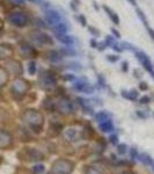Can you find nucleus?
Returning a JSON list of instances; mask_svg holds the SVG:
<instances>
[{
	"instance_id": "1",
	"label": "nucleus",
	"mask_w": 154,
	"mask_h": 174,
	"mask_svg": "<svg viewBox=\"0 0 154 174\" xmlns=\"http://www.w3.org/2000/svg\"><path fill=\"white\" fill-rule=\"evenodd\" d=\"M22 117H23V121L29 126V128L33 131H35L36 134L42 131L44 126L43 114H41L39 111L34 110V109H28V110L24 111Z\"/></svg>"
},
{
	"instance_id": "2",
	"label": "nucleus",
	"mask_w": 154,
	"mask_h": 174,
	"mask_svg": "<svg viewBox=\"0 0 154 174\" xmlns=\"http://www.w3.org/2000/svg\"><path fill=\"white\" fill-rule=\"evenodd\" d=\"M38 84L39 87L45 91H51L57 86V78L55 73L50 70H44L38 76Z\"/></svg>"
},
{
	"instance_id": "3",
	"label": "nucleus",
	"mask_w": 154,
	"mask_h": 174,
	"mask_svg": "<svg viewBox=\"0 0 154 174\" xmlns=\"http://www.w3.org/2000/svg\"><path fill=\"white\" fill-rule=\"evenodd\" d=\"M74 169V164L67 159H57L51 166L52 174H71Z\"/></svg>"
},
{
	"instance_id": "4",
	"label": "nucleus",
	"mask_w": 154,
	"mask_h": 174,
	"mask_svg": "<svg viewBox=\"0 0 154 174\" xmlns=\"http://www.w3.org/2000/svg\"><path fill=\"white\" fill-rule=\"evenodd\" d=\"M29 88H30V85H29V82L27 80H24L22 78H18L13 82L10 92H12V94H13V97L15 99L20 100V99H22L26 95V93L29 91Z\"/></svg>"
},
{
	"instance_id": "5",
	"label": "nucleus",
	"mask_w": 154,
	"mask_h": 174,
	"mask_svg": "<svg viewBox=\"0 0 154 174\" xmlns=\"http://www.w3.org/2000/svg\"><path fill=\"white\" fill-rule=\"evenodd\" d=\"M57 109L63 115H71L75 111V106H74V102L70 97H63L57 102Z\"/></svg>"
},
{
	"instance_id": "6",
	"label": "nucleus",
	"mask_w": 154,
	"mask_h": 174,
	"mask_svg": "<svg viewBox=\"0 0 154 174\" xmlns=\"http://www.w3.org/2000/svg\"><path fill=\"white\" fill-rule=\"evenodd\" d=\"M31 41L37 47H43V45H53V39L51 36L45 34L43 31H34L31 34Z\"/></svg>"
},
{
	"instance_id": "7",
	"label": "nucleus",
	"mask_w": 154,
	"mask_h": 174,
	"mask_svg": "<svg viewBox=\"0 0 154 174\" xmlns=\"http://www.w3.org/2000/svg\"><path fill=\"white\" fill-rule=\"evenodd\" d=\"M136 58L139 60V63L143 65V68L151 74V77L154 79V70H153V64L151 62V59L148 58V56L144 52V51H140V50H136L135 51Z\"/></svg>"
},
{
	"instance_id": "8",
	"label": "nucleus",
	"mask_w": 154,
	"mask_h": 174,
	"mask_svg": "<svg viewBox=\"0 0 154 174\" xmlns=\"http://www.w3.org/2000/svg\"><path fill=\"white\" fill-rule=\"evenodd\" d=\"M8 21L15 27H24L29 23V18L22 12H14L8 15Z\"/></svg>"
},
{
	"instance_id": "9",
	"label": "nucleus",
	"mask_w": 154,
	"mask_h": 174,
	"mask_svg": "<svg viewBox=\"0 0 154 174\" xmlns=\"http://www.w3.org/2000/svg\"><path fill=\"white\" fill-rule=\"evenodd\" d=\"M73 88L78 92L85 93V94H93L94 93V87L91 86L85 78H80V79H78L73 82Z\"/></svg>"
},
{
	"instance_id": "10",
	"label": "nucleus",
	"mask_w": 154,
	"mask_h": 174,
	"mask_svg": "<svg viewBox=\"0 0 154 174\" xmlns=\"http://www.w3.org/2000/svg\"><path fill=\"white\" fill-rule=\"evenodd\" d=\"M62 15L58 13L56 10H52V8H48L45 10V16H44V20L45 22L50 26H55V24L62 22Z\"/></svg>"
},
{
	"instance_id": "11",
	"label": "nucleus",
	"mask_w": 154,
	"mask_h": 174,
	"mask_svg": "<svg viewBox=\"0 0 154 174\" xmlns=\"http://www.w3.org/2000/svg\"><path fill=\"white\" fill-rule=\"evenodd\" d=\"M19 53L21 55V57L28 59V58H33L36 56V50L31 44L22 42L19 44Z\"/></svg>"
},
{
	"instance_id": "12",
	"label": "nucleus",
	"mask_w": 154,
	"mask_h": 174,
	"mask_svg": "<svg viewBox=\"0 0 154 174\" xmlns=\"http://www.w3.org/2000/svg\"><path fill=\"white\" fill-rule=\"evenodd\" d=\"M13 145V136L8 131L0 129V149H10Z\"/></svg>"
},
{
	"instance_id": "13",
	"label": "nucleus",
	"mask_w": 154,
	"mask_h": 174,
	"mask_svg": "<svg viewBox=\"0 0 154 174\" xmlns=\"http://www.w3.org/2000/svg\"><path fill=\"white\" fill-rule=\"evenodd\" d=\"M64 136L68 142H78L81 138V134L80 131L75 129V128H67L66 130L64 131Z\"/></svg>"
},
{
	"instance_id": "14",
	"label": "nucleus",
	"mask_w": 154,
	"mask_h": 174,
	"mask_svg": "<svg viewBox=\"0 0 154 174\" xmlns=\"http://www.w3.org/2000/svg\"><path fill=\"white\" fill-rule=\"evenodd\" d=\"M7 68H8L10 73L14 74V76H21V74H22V71H23L21 64H20L18 60H10V62L7 63Z\"/></svg>"
},
{
	"instance_id": "15",
	"label": "nucleus",
	"mask_w": 154,
	"mask_h": 174,
	"mask_svg": "<svg viewBox=\"0 0 154 174\" xmlns=\"http://www.w3.org/2000/svg\"><path fill=\"white\" fill-rule=\"evenodd\" d=\"M63 53L60 52V50H50L48 53H47V58H48L50 62L52 63H57V62H60L63 59Z\"/></svg>"
},
{
	"instance_id": "16",
	"label": "nucleus",
	"mask_w": 154,
	"mask_h": 174,
	"mask_svg": "<svg viewBox=\"0 0 154 174\" xmlns=\"http://www.w3.org/2000/svg\"><path fill=\"white\" fill-rule=\"evenodd\" d=\"M27 155L33 161H41V160L44 159L43 153L39 152L38 150H36V149H29V150H27Z\"/></svg>"
},
{
	"instance_id": "17",
	"label": "nucleus",
	"mask_w": 154,
	"mask_h": 174,
	"mask_svg": "<svg viewBox=\"0 0 154 174\" xmlns=\"http://www.w3.org/2000/svg\"><path fill=\"white\" fill-rule=\"evenodd\" d=\"M13 56V49L10 45L1 44L0 45V59H7Z\"/></svg>"
},
{
	"instance_id": "18",
	"label": "nucleus",
	"mask_w": 154,
	"mask_h": 174,
	"mask_svg": "<svg viewBox=\"0 0 154 174\" xmlns=\"http://www.w3.org/2000/svg\"><path fill=\"white\" fill-rule=\"evenodd\" d=\"M99 128H100V130H101L102 132H111V131H114V129H115L111 118H108L106 121L99 123Z\"/></svg>"
},
{
	"instance_id": "19",
	"label": "nucleus",
	"mask_w": 154,
	"mask_h": 174,
	"mask_svg": "<svg viewBox=\"0 0 154 174\" xmlns=\"http://www.w3.org/2000/svg\"><path fill=\"white\" fill-rule=\"evenodd\" d=\"M56 39L57 41H59L60 43L65 44V45H67V47H73L74 45V39H73L72 36H70V35H56Z\"/></svg>"
},
{
	"instance_id": "20",
	"label": "nucleus",
	"mask_w": 154,
	"mask_h": 174,
	"mask_svg": "<svg viewBox=\"0 0 154 174\" xmlns=\"http://www.w3.org/2000/svg\"><path fill=\"white\" fill-rule=\"evenodd\" d=\"M120 95L124 97V99H128L130 101H136L138 97H139V93L137 92L136 89H131V91H122L120 92Z\"/></svg>"
},
{
	"instance_id": "21",
	"label": "nucleus",
	"mask_w": 154,
	"mask_h": 174,
	"mask_svg": "<svg viewBox=\"0 0 154 174\" xmlns=\"http://www.w3.org/2000/svg\"><path fill=\"white\" fill-rule=\"evenodd\" d=\"M52 30L56 35H64V34H66V33H67L68 27H67V24L66 23H64V22H59V23L52 26Z\"/></svg>"
},
{
	"instance_id": "22",
	"label": "nucleus",
	"mask_w": 154,
	"mask_h": 174,
	"mask_svg": "<svg viewBox=\"0 0 154 174\" xmlns=\"http://www.w3.org/2000/svg\"><path fill=\"white\" fill-rule=\"evenodd\" d=\"M103 10H104V12H106L107 14L109 15V18L111 19V21L114 22L115 24H120V18H118V15L116 14L114 10H111L110 7H108V6H103Z\"/></svg>"
},
{
	"instance_id": "23",
	"label": "nucleus",
	"mask_w": 154,
	"mask_h": 174,
	"mask_svg": "<svg viewBox=\"0 0 154 174\" xmlns=\"http://www.w3.org/2000/svg\"><path fill=\"white\" fill-rule=\"evenodd\" d=\"M110 114L109 113H107V111H99V113H96L95 115H94V118H95V121L97 122V123H101V122L106 121V120H108V118H110Z\"/></svg>"
},
{
	"instance_id": "24",
	"label": "nucleus",
	"mask_w": 154,
	"mask_h": 174,
	"mask_svg": "<svg viewBox=\"0 0 154 174\" xmlns=\"http://www.w3.org/2000/svg\"><path fill=\"white\" fill-rule=\"evenodd\" d=\"M138 159L144 165H147V166H152V165H153V159L151 158V155H147V153H145V152H143V153H140V155H138Z\"/></svg>"
},
{
	"instance_id": "25",
	"label": "nucleus",
	"mask_w": 154,
	"mask_h": 174,
	"mask_svg": "<svg viewBox=\"0 0 154 174\" xmlns=\"http://www.w3.org/2000/svg\"><path fill=\"white\" fill-rule=\"evenodd\" d=\"M43 105H44V107L50 111L55 110V109L57 108V103L55 102V100H53L52 97H47V99L44 100Z\"/></svg>"
},
{
	"instance_id": "26",
	"label": "nucleus",
	"mask_w": 154,
	"mask_h": 174,
	"mask_svg": "<svg viewBox=\"0 0 154 174\" xmlns=\"http://www.w3.org/2000/svg\"><path fill=\"white\" fill-rule=\"evenodd\" d=\"M8 81V72L4 68H0V86H4Z\"/></svg>"
},
{
	"instance_id": "27",
	"label": "nucleus",
	"mask_w": 154,
	"mask_h": 174,
	"mask_svg": "<svg viewBox=\"0 0 154 174\" xmlns=\"http://www.w3.org/2000/svg\"><path fill=\"white\" fill-rule=\"evenodd\" d=\"M60 52L63 53V56H66V57L75 56V55H77V51L73 49V47H67V48L60 49Z\"/></svg>"
},
{
	"instance_id": "28",
	"label": "nucleus",
	"mask_w": 154,
	"mask_h": 174,
	"mask_svg": "<svg viewBox=\"0 0 154 174\" xmlns=\"http://www.w3.org/2000/svg\"><path fill=\"white\" fill-rule=\"evenodd\" d=\"M36 70H37V64L35 60H30L28 64V72L30 76H34L36 73Z\"/></svg>"
},
{
	"instance_id": "29",
	"label": "nucleus",
	"mask_w": 154,
	"mask_h": 174,
	"mask_svg": "<svg viewBox=\"0 0 154 174\" xmlns=\"http://www.w3.org/2000/svg\"><path fill=\"white\" fill-rule=\"evenodd\" d=\"M120 47L123 48V50H128V51H133L135 52L136 50H137V48H136L133 44L129 43V42H122L120 43Z\"/></svg>"
},
{
	"instance_id": "30",
	"label": "nucleus",
	"mask_w": 154,
	"mask_h": 174,
	"mask_svg": "<svg viewBox=\"0 0 154 174\" xmlns=\"http://www.w3.org/2000/svg\"><path fill=\"white\" fill-rule=\"evenodd\" d=\"M136 13H137L138 18L140 19V21H141V22H143V23H144L145 26H146V24H148V23H147V19H146V15L144 14V12H143V10L137 7V8H136Z\"/></svg>"
},
{
	"instance_id": "31",
	"label": "nucleus",
	"mask_w": 154,
	"mask_h": 174,
	"mask_svg": "<svg viewBox=\"0 0 154 174\" xmlns=\"http://www.w3.org/2000/svg\"><path fill=\"white\" fill-rule=\"evenodd\" d=\"M128 151V146L126 144H117V153L120 155H124Z\"/></svg>"
},
{
	"instance_id": "32",
	"label": "nucleus",
	"mask_w": 154,
	"mask_h": 174,
	"mask_svg": "<svg viewBox=\"0 0 154 174\" xmlns=\"http://www.w3.org/2000/svg\"><path fill=\"white\" fill-rule=\"evenodd\" d=\"M104 42H106L107 47H110V48L116 43L115 37H114L112 35H108V36H106V39H104Z\"/></svg>"
},
{
	"instance_id": "33",
	"label": "nucleus",
	"mask_w": 154,
	"mask_h": 174,
	"mask_svg": "<svg viewBox=\"0 0 154 174\" xmlns=\"http://www.w3.org/2000/svg\"><path fill=\"white\" fill-rule=\"evenodd\" d=\"M75 19H77V21L80 24H81L82 27H86V26H87V20H86V18H85V15H83V14L77 15V16H75Z\"/></svg>"
},
{
	"instance_id": "34",
	"label": "nucleus",
	"mask_w": 154,
	"mask_h": 174,
	"mask_svg": "<svg viewBox=\"0 0 154 174\" xmlns=\"http://www.w3.org/2000/svg\"><path fill=\"white\" fill-rule=\"evenodd\" d=\"M86 174H102V172L99 168H96V167L89 166V167L86 168Z\"/></svg>"
},
{
	"instance_id": "35",
	"label": "nucleus",
	"mask_w": 154,
	"mask_h": 174,
	"mask_svg": "<svg viewBox=\"0 0 154 174\" xmlns=\"http://www.w3.org/2000/svg\"><path fill=\"white\" fill-rule=\"evenodd\" d=\"M44 171H45V168H44L43 165H35L34 167H33V172H34L35 174H41L43 173Z\"/></svg>"
},
{
	"instance_id": "36",
	"label": "nucleus",
	"mask_w": 154,
	"mask_h": 174,
	"mask_svg": "<svg viewBox=\"0 0 154 174\" xmlns=\"http://www.w3.org/2000/svg\"><path fill=\"white\" fill-rule=\"evenodd\" d=\"M136 115L138 116L139 118H141V120H147L148 118V114L143 110H136Z\"/></svg>"
},
{
	"instance_id": "37",
	"label": "nucleus",
	"mask_w": 154,
	"mask_h": 174,
	"mask_svg": "<svg viewBox=\"0 0 154 174\" xmlns=\"http://www.w3.org/2000/svg\"><path fill=\"white\" fill-rule=\"evenodd\" d=\"M97 87H100V88L106 87V79H104V77H102V76L97 77Z\"/></svg>"
},
{
	"instance_id": "38",
	"label": "nucleus",
	"mask_w": 154,
	"mask_h": 174,
	"mask_svg": "<svg viewBox=\"0 0 154 174\" xmlns=\"http://www.w3.org/2000/svg\"><path fill=\"white\" fill-rule=\"evenodd\" d=\"M107 59L111 62V63H117L118 60H120V56H117V55H108L107 56Z\"/></svg>"
},
{
	"instance_id": "39",
	"label": "nucleus",
	"mask_w": 154,
	"mask_h": 174,
	"mask_svg": "<svg viewBox=\"0 0 154 174\" xmlns=\"http://www.w3.org/2000/svg\"><path fill=\"white\" fill-rule=\"evenodd\" d=\"M130 155H131V160H136L138 159V151L136 147H131L130 149Z\"/></svg>"
},
{
	"instance_id": "40",
	"label": "nucleus",
	"mask_w": 154,
	"mask_h": 174,
	"mask_svg": "<svg viewBox=\"0 0 154 174\" xmlns=\"http://www.w3.org/2000/svg\"><path fill=\"white\" fill-rule=\"evenodd\" d=\"M151 102V97L148 95H145V97H141L139 99V103L140 105H148Z\"/></svg>"
},
{
	"instance_id": "41",
	"label": "nucleus",
	"mask_w": 154,
	"mask_h": 174,
	"mask_svg": "<svg viewBox=\"0 0 154 174\" xmlns=\"http://www.w3.org/2000/svg\"><path fill=\"white\" fill-rule=\"evenodd\" d=\"M88 31H89L93 36H99V35H100V30H97V29L95 28V27H93V26H89V27H88Z\"/></svg>"
},
{
	"instance_id": "42",
	"label": "nucleus",
	"mask_w": 154,
	"mask_h": 174,
	"mask_svg": "<svg viewBox=\"0 0 154 174\" xmlns=\"http://www.w3.org/2000/svg\"><path fill=\"white\" fill-rule=\"evenodd\" d=\"M107 48H108V47H107V44H106V42H104V41H103V42H99V43H97L96 49L99 50V51H104Z\"/></svg>"
},
{
	"instance_id": "43",
	"label": "nucleus",
	"mask_w": 154,
	"mask_h": 174,
	"mask_svg": "<svg viewBox=\"0 0 154 174\" xmlns=\"http://www.w3.org/2000/svg\"><path fill=\"white\" fill-rule=\"evenodd\" d=\"M111 49L114 50V51H116V52H118V53H120L122 51H123V48L120 47V44H118V43H115L112 47H111Z\"/></svg>"
},
{
	"instance_id": "44",
	"label": "nucleus",
	"mask_w": 154,
	"mask_h": 174,
	"mask_svg": "<svg viewBox=\"0 0 154 174\" xmlns=\"http://www.w3.org/2000/svg\"><path fill=\"white\" fill-rule=\"evenodd\" d=\"M109 140H110L111 144L117 145V144H118V136H117V135H111L110 137H109Z\"/></svg>"
},
{
	"instance_id": "45",
	"label": "nucleus",
	"mask_w": 154,
	"mask_h": 174,
	"mask_svg": "<svg viewBox=\"0 0 154 174\" xmlns=\"http://www.w3.org/2000/svg\"><path fill=\"white\" fill-rule=\"evenodd\" d=\"M67 68H74V70L79 71V70H81V66H80V64L78 63H72V64H68Z\"/></svg>"
},
{
	"instance_id": "46",
	"label": "nucleus",
	"mask_w": 154,
	"mask_h": 174,
	"mask_svg": "<svg viewBox=\"0 0 154 174\" xmlns=\"http://www.w3.org/2000/svg\"><path fill=\"white\" fill-rule=\"evenodd\" d=\"M64 79H65V80H68V81H73V80H75V77H74V74L67 73V74L64 76Z\"/></svg>"
},
{
	"instance_id": "47",
	"label": "nucleus",
	"mask_w": 154,
	"mask_h": 174,
	"mask_svg": "<svg viewBox=\"0 0 154 174\" xmlns=\"http://www.w3.org/2000/svg\"><path fill=\"white\" fill-rule=\"evenodd\" d=\"M146 29H147V33H148V35L151 36V39L154 41V30L151 27H149L148 24H146Z\"/></svg>"
},
{
	"instance_id": "48",
	"label": "nucleus",
	"mask_w": 154,
	"mask_h": 174,
	"mask_svg": "<svg viewBox=\"0 0 154 174\" xmlns=\"http://www.w3.org/2000/svg\"><path fill=\"white\" fill-rule=\"evenodd\" d=\"M120 68H122L123 72H128V71H129V63H128V62H123Z\"/></svg>"
},
{
	"instance_id": "49",
	"label": "nucleus",
	"mask_w": 154,
	"mask_h": 174,
	"mask_svg": "<svg viewBox=\"0 0 154 174\" xmlns=\"http://www.w3.org/2000/svg\"><path fill=\"white\" fill-rule=\"evenodd\" d=\"M139 88L141 89V91H147V89H148V85H147V82H144V81L139 82Z\"/></svg>"
},
{
	"instance_id": "50",
	"label": "nucleus",
	"mask_w": 154,
	"mask_h": 174,
	"mask_svg": "<svg viewBox=\"0 0 154 174\" xmlns=\"http://www.w3.org/2000/svg\"><path fill=\"white\" fill-rule=\"evenodd\" d=\"M111 33H112V35H114L115 39H120V33L118 31V30H116L115 28H111Z\"/></svg>"
},
{
	"instance_id": "51",
	"label": "nucleus",
	"mask_w": 154,
	"mask_h": 174,
	"mask_svg": "<svg viewBox=\"0 0 154 174\" xmlns=\"http://www.w3.org/2000/svg\"><path fill=\"white\" fill-rule=\"evenodd\" d=\"M133 73H135L133 76H135L136 78H138V79H139V78H141V76H143L139 70H135V71H133Z\"/></svg>"
},
{
	"instance_id": "52",
	"label": "nucleus",
	"mask_w": 154,
	"mask_h": 174,
	"mask_svg": "<svg viewBox=\"0 0 154 174\" xmlns=\"http://www.w3.org/2000/svg\"><path fill=\"white\" fill-rule=\"evenodd\" d=\"M89 43H91V48H96L97 47V42L95 41V39H91V41H89Z\"/></svg>"
},
{
	"instance_id": "53",
	"label": "nucleus",
	"mask_w": 154,
	"mask_h": 174,
	"mask_svg": "<svg viewBox=\"0 0 154 174\" xmlns=\"http://www.w3.org/2000/svg\"><path fill=\"white\" fill-rule=\"evenodd\" d=\"M70 6L72 7V10H74V12H77V10H78V4H75V2H73V1H71V4H70Z\"/></svg>"
},
{
	"instance_id": "54",
	"label": "nucleus",
	"mask_w": 154,
	"mask_h": 174,
	"mask_svg": "<svg viewBox=\"0 0 154 174\" xmlns=\"http://www.w3.org/2000/svg\"><path fill=\"white\" fill-rule=\"evenodd\" d=\"M12 1L15 2V4H18V5H22V4H24L26 0H12Z\"/></svg>"
},
{
	"instance_id": "55",
	"label": "nucleus",
	"mask_w": 154,
	"mask_h": 174,
	"mask_svg": "<svg viewBox=\"0 0 154 174\" xmlns=\"http://www.w3.org/2000/svg\"><path fill=\"white\" fill-rule=\"evenodd\" d=\"M28 1H30V2H36V4H39L42 0H28Z\"/></svg>"
},
{
	"instance_id": "56",
	"label": "nucleus",
	"mask_w": 154,
	"mask_h": 174,
	"mask_svg": "<svg viewBox=\"0 0 154 174\" xmlns=\"http://www.w3.org/2000/svg\"><path fill=\"white\" fill-rule=\"evenodd\" d=\"M120 174H135V173H132L130 171H124V172H122V173H120Z\"/></svg>"
},
{
	"instance_id": "57",
	"label": "nucleus",
	"mask_w": 154,
	"mask_h": 174,
	"mask_svg": "<svg viewBox=\"0 0 154 174\" xmlns=\"http://www.w3.org/2000/svg\"><path fill=\"white\" fill-rule=\"evenodd\" d=\"M129 2H130L131 5H133V6H136V0H128Z\"/></svg>"
},
{
	"instance_id": "58",
	"label": "nucleus",
	"mask_w": 154,
	"mask_h": 174,
	"mask_svg": "<svg viewBox=\"0 0 154 174\" xmlns=\"http://www.w3.org/2000/svg\"><path fill=\"white\" fill-rule=\"evenodd\" d=\"M94 7L96 8V10H99V7H97V4H96V2H94Z\"/></svg>"
},
{
	"instance_id": "59",
	"label": "nucleus",
	"mask_w": 154,
	"mask_h": 174,
	"mask_svg": "<svg viewBox=\"0 0 154 174\" xmlns=\"http://www.w3.org/2000/svg\"><path fill=\"white\" fill-rule=\"evenodd\" d=\"M73 2H75V4H78V5L80 4V1H79V0H73Z\"/></svg>"
},
{
	"instance_id": "60",
	"label": "nucleus",
	"mask_w": 154,
	"mask_h": 174,
	"mask_svg": "<svg viewBox=\"0 0 154 174\" xmlns=\"http://www.w3.org/2000/svg\"><path fill=\"white\" fill-rule=\"evenodd\" d=\"M1 163H2V157L0 155V164H1Z\"/></svg>"
},
{
	"instance_id": "61",
	"label": "nucleus",
	"mask_w": 154,
	"mask_h": 174,
	"mask_svg": "<svg viewBox=\"0 0 154 174\" xmlns=\"http://www.w3.org/2000/svg\"><path fill=\"white\" fill-rule=\"evenodd\" d=\"M2 28V23H1V21H0V29Z\"/></svg>"
},
{
	"instance_id": "62",
	"label": "nucleus",
	"mask_w": 154,
	"mask_h": 174,
	"mask_svg": "<svg viewBox=\"0 0 154 174\" xmlns=\"http://www.w3.org/2000/svg\"><path fill=\"white\" fill-rule=\"evenodd\" d=\"M0 99H1V91H0Z\"/></svg>"
},
{
	"instance_id": "63",
	"label": "nucleus",
	"mask_w": 154,
	"mask_h": 174,
	"mask_svg": "<svg viewBox=\"0 0 154 174\" xmlns=\"http://www.w3.org/2000/svg\"><path fill=\"white\" fill-rule=\"evenodd\" d=\"M152 166H153V171H154V164H153V165H152Z\"/></svg>"
},
{
	"instance_id": "64",
	"label": "nucleus",
	"mask_w": 154,
	"mask_h": 174,
	"mask_svg": "<svg viewBox=\"0 0 154 174\" xmlns=\"http://www.w3.org/2000/svg\"><path fill=\"white\" fill-rule=\"evenodd\" d=\"M153 116H154V114H153Z\"/></svg>"
}]
</instances>
